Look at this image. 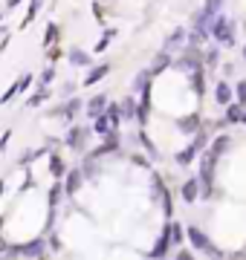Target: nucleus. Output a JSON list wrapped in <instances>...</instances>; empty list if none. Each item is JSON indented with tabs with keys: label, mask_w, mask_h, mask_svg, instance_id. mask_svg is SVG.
I'll list each match as a JSON object with an SVG mask.
<instances>
[{
	"label": "nucleus",
	"mask_w": 246,
	"mask_h": 260,
	"mask_svg": "<svg viewBox=\"0 0 246 260\" xmlns=\"http://www.w3.org/2000/svg\"><path fill=\"white\" fill-rule=\"evenodd\" d=\"M226 124H240L243 121V104H237V102H232V104H226Z\"/></svg>",
	"instance_id": "nucleus-16"
},
{
	"label": "nucleus",
	"mask_w": 246,
	"mask_h": 260,
	"mask_svg": "<svg viewBox=\"0 0 246 260\" xmlns=\"http://www.w3.org/2000/svg\"><path fill=\"white\" fill-rule=\"evenodd\" d=\"M41 6H44V0H32V3H29V9H26V15H23V23H20V26H29V23L35 20V15L41 12Z\"/></svg>",
	"instance_id": "nucleus-21"
},
{
	"label": "nucleus",
	"mask_w": 246,
	"mask_h": 260,
	"mask_svg": "<svg viewBox=\"0 0 246 260\" xmlns=\"http://www.w3.org/2000/svg\"><path fill=\"white\" fill-rule=\"evenodd\" d=\"M0 197H3V179H0Z\"/></svg>",
	"instance_id": "nucleus-37"
},
{
	"label": "nucleus",
	"mask_w": 246,
	"mask_h": 260,
	"mask_svg": "<svg viewBox=\"0 0 246 260\" xmlns=\"http://www.w3.org/2000/svg\"><path fill=\"white\" fill-rule=\"evenodd\" d=\"M15 254H20V257H38L41 251H44V240H32L26 243V246H15Z\"/></svg>",
	"instance_id": "nucleus-12"
},
{
	"label": "nucleus",
	"mask_w": 246,
	"mask_h": 260,
	"mask_svg": "<svg viewBox=\"0 0 246 260\" xmlns=\"http://www.w3.org/2000/svg\"><path fill=\"white\" fill-rule=\"evenodd\" d=\"M197 153H200V150L194 148V145H189V148H182L180 153L174 156V162H177V165H180V168H189L191 162H194V156H197Z\"/></svg>",
	"instance_id": "nucleus-18"
},
{
	"label": "nucleus",
	"mask_w": 246,
	"mask_h": 260,
	"mask_svg": "<svg viewBox=\"0 0 246 260\" xmlns=\"http://www.w3.org/2000/svg\"><path fill=\"white\" fill-rule=\"evenodd\" d=\"M240 55H243V61H246V44H243V47H240Z\"/></svg>",
	"instance_id": "nucleus-36"
},
{
	"label": "nucleus",
	"mask_w": 246,
	"mask_h": 260,
	"mask_svg": "<svg viewBox=\"0 0 246 260\" xmlns=\"http://www.w3.org/2000/svg\"><path fill=\"white\" fill-rule=\"evenodd\" d=\"M220 70H223V75H226V78H229V75H232V73H235V67H232V64H223V67H220Z\"/></svg>",
	"instance_id": "nucleus-35"
},
{
	"label": "nucleus",
	"mask_w": 246,
	"mask_h": 260,
	"mask_svg": "<svg viewBox=\"0 0 246 260\" xmlns=\"http://www.w3.org/2000/svg\"><path fill=\"white\" fill-rule=\"evenodd\" d=\"M186 38H189V26H174L165 35V41H162V49L165 52H180L186 47Z\"/></svg>",
	"instance_id": "nucleus-3"
},
{
	"label": "nucleus",
	"mask_w": 246,
	"mask_h": 260,
	"mask_svg": "<svg viewBox=\"0 0 246 260\" xmlns=\"http://www.w3.org/2000/svg\"><path fill=\"white\" fill-rule=\"evenodd\" d=\"M116 35V29H107V32H104V38L102 41H99V44H96V52H104V49H107V44H110V38Z\"/></svg>",
	"instance_id": "nucleus-30"
},
{
	"label": "nucleus",
	"mask_w": 246,
	"mask_h": 260,
	"mask_svg": "<svg viewBox=\"0 0 246 260\" xmlns=\"http://www.w3.org/2000/svg\"><path fill=\"white\" fill-rule=\"evenodd\" d=\"M81 179H84V177H81V171H78V168H76V171H67V179H64V194H70V197L76 194L78 188H81Z\"/></svg>",
	"instance_id": "nucleus-14"
},
{
	"label": "nucleus",
	"mask_w": 246,
	"mask_h": 260,
	"mask_svg": "<svg viewBox=\"0 0 246 260\" xmlns=\"http://www.w3.org/2000/svg\"><path fill=\"white\" fill-rule=\"evenodd\" d=\"M218 67H220V47H211V41H208L206 47H203V70L211 73Z\"/></svg>",
	"instance_id": "nucleus-5"
},
{
	"label": "nucleus",
	"mask_w": 246,
	"mask_h": 260,
	"mask_svg": "<svg viewBox=\"0 0 246 260\" xmlns=\"http://www.w3.org/2000/svg\"><path fill=\"white\" fill-rule=\"evenodd\" d=\"M171 67H174V58H171V52L160 49V52H157V58H153V64H151V70H148V73H151V78H153V75H162L165 70H171Z\"/></svg>",
	"instance_id": "nucleus-6"
},
{
	"label": "nucleus",
	"mask_w": 246,
	"mask_h": 260,
	"mask_svg": "<svg viewBox=\"0 0 246 260\" xmlns=\"http://www.w3.org/2000/svg\"><path fill=\"white\" fill-rule=\"evenodd\" d=\"M168 240L171 243H182L186 240V229L180 223H168Z\"/></svg>",
	"instance_id": "nucleus-22"
},
{
	"label": "nucleus",
	"mask_w": 246,
	"mask_h": 260,
	"mask_svg": "<svg viewBox=\"0 0 246 260\" xmlns=\"http://www.w3.org/2000/svg\"><path fill=\"white\" fill-rule=\"evenodd\" d=\"M52 78H55V73H52V67H49V70H44V73H41V87H47V84L52 81Z\"/></svg>",
	"instance_id": "nucleus-32"
},
{
	"label": "nucleus",
	"mask_w": 246,
	"mask_h": 260,
	"mask_svg": "<svg viewBox=\"0 0 246 260\" xmlns=\"http://www.w3.org/2000/svg\"><path fill=\"white\" fill-rule=\"evenodd\" d=\"M78 171H81V177H87V179L96 177V156H87V159H84V165L78 168Z\"/></svg>",
	"instance_id": "nucleus-27"
},
{
	"label": "nucleus",
	"mask_w": 246,
	"mask_h": 260,
	"mask_svg": "<svg viewBox=\"0 0 246 260\" xmlns=\"http://www.w3.org/2000/svg\"><path fill=\"white\" fill-rule=\"evenodd\" d=\"M180 197L186 200V203H194V200L200 197V182L197 179H186V182L180 185Z\"/></svg>",
	"instance_id": "nucleus-13"
},
{
	"label": "nucleus",
	"mask_w": 246,
	"mask_h": 260,
	"mask_svg": "<svg viewBox=\"0 0 246 260\" xmlns=\"http://www.w3.org/2000/svg\"><path fill=\"white\" fill-rule=\"evenodd\" d=\"M110 127H113V124H110V119H107V113H102V116H96V119H93V130H96V133H110Z\"/></svg>",
	"instance_id": "nucleus-23"
},
{
	"label": "nucleus",
	"mask_w": 246,
	"mask_h": 260,
	"mask_svg": "<svg viewBox=\"0 0 246 260\" xmlns=\"http://www.w3.org/2000/svg\"><path fill=\"white\" fill-rule=\"evenodd\" d=\"M104 107H107V95H104V93H96L93 99L87 102V119L93 121L96 116H102V113H104Z\"/></svg>",
	"instance_id": "nucleus-9"
},
{
	"label": "nucleus",
	"mask_w": 246,
	"mask_h": 260,
	"mask_svg": "<svg viewBox=\"0 0 246 260\" xmlns=\"http://www.w3.org/2000/svg\"><path fill=\"white\" fill-rule=\"evenodd\" d=\"M189 84H191V90H194L197 95H203V93H206V70H203V67L191 70V73H189Z\"/></svg>",
	"instance_id": "nucleus-11"
},
{
	"label": "nucleus",
	"mask_w": 246,
	"mask_h": 260,
	"mask_svg": "<svg viewBox=\"0 0 246 260\" xmlns=\"http://www.w3.org/2000/svg\"><path fill=\"white\" fill-rule=\"evenodd\" d=\"M214 102L223 104V107L235 102V90H232V84H229L226 78H220V81L214 84Z\"/></svg>",
	"instance_id": "nucleus-4"
},
{
	"label": "nucleus",
	"mask_w": 246,
	"mask_h": 260,
	"mask_svg": "<svg viewBox=\"0 0 246 260\" xmlns=\"http://www.w3.org/2000/svg\"><path fill=\"white\" fill-rule=\"evenodd\" d=\"M235 102L237 104H246V78L235 84Z\"/></svg>",
	"instance_id": "nucleus-29"
},
{
	"label": "nucleus",
	"mask_w": 246,
	"mask_h": 260,
	"mask_svg": "<svg viewBox=\"0 0 246 260\" xmlns=\"http://www.w3.org/2000/svg\"><path fill=\"white\" fill-rule=\"evenodd\" d=\"M58 200H61V188H52V191H49V205H58Z\"/></svg>",
	"instance_id": "nucleus-33"
},
{
	"label": "nucleus",
	"mask_w": 246,
	"mask_h": 260,
	"mask_svg": "<svg viewBox=\"0 0 246 260\" xmlns=\"http://www.w3.org/2000/svg\"><path fill=\"white\" fill-rule=\"evenodd\" d=\"M174 260H197V257H194L191 251H186V249H182V251H180V254H177V257H174Z\"/></svg>",
	"instance_id": "nucleus-34"
},
{
	"label": "nucleus",
	"mask_w": 246,
	"mask_h": 260,
	"mask_svg": "<svg viewBox=\"0 0 246 260\" xmlns=\"http://www.w3.org/2000/svg\"><path fill=\"white\" fill-rule=\"evenodd\" d=\"M55 41H58V26H55V23H49L47 32H44V44H47V47H52Z\"/></svg>",
	"instance_id": "nucleus-28"
},
{
	"label": "nucleus",
	"mask_w": 246,
	"mask_h": 260,
	"mask_svg": "<svg viewBox=\"0 0 246 260\" xmlns=\"http://www.w3.org/2000/svg\"><path fill=\"white\" fill-rule=\"evenodd\" d=\"M208 41H214L218 47H235L237 41V20L229 15H214L208 23Z\"/></svg>",
	"instance_id": "nucleus-1"
},
{
	"label": "nucleus",
	"mask_w": 246,
	"mask_h": 260,
	"mask_svg": "<svg viewBox=\"0 0 246 260\" xmlns=\"http://www.w3.org/2000/svg\"><path fill=\"white\" fill-rule=\"evenodd\" d=\"M229 145H232V136H218L214 145H211V153L220 156V153H226V150H229Z\"/></svg>",
	"instance_id": "nucleus-24"
},
{
	"label": "nucleus",
	"mask_w": 246,
	"mask_h": 260,
	"mask_svg": "<svg viewBox=\"0 0 246 260\" xmlns=\"http://www.w3.org/2000/svg\"><path fill=\"white\" fill-rule=\"evenodd\" d=\"M84 136H87V130L78 127V124H73V127H70V133H67L64 145L70 150H81V148H84Z\"/></svg>",
	"instance_id": "nucleus-7"
},
{
	"label": "nucleus",
	"mask_w": 246,
	"mask_h": 260,
	"mask_svg": "<svg viewBox=\"0 0 246 260\" xmlns=\"http://www.w3.org/2000/svg\"><path fill=\"white\" fill-rule=\"evenodd\" d=\"M81 107H84V102H81V99H76V95H73V99H67L64 104H61V107H58V116H64V119H76L78 113H81Z\"/></svg>",
	"instance_id": "nucleus-8"
},
{
	"label": "nucleus",
	"mask_w": 246,
	"mask_h": 260,
	"mask_svg": "<svg viewBox=\"0 0 246 260\" xmlns=\"http://www.w3.org/2000/svg\"><path fill=\"white\" fill-rule=\"evenodd\" d=\"M186 237H189L191 249H197V251H206L208 257L220 260V251L214 249V246H211V240H208V234L203 232V229H197V225H189V229H186Z\"/></svg>",
	"instance_id": "nucleus-2"
},
{
	"label": "nucleus",
	"mask_w": 246,
	"mask_h": 260,
	"mask_svg": "<svg viewBox=\"0 0 246 260\" xmlns=\"http://www.w3.org/2000/svg\"><path fill=\"white\" fill-rule=\"evenodd\" d=\"M107 73H110V64H99L96 70H90V73H87L84 84H87V87H93V84H96V81H102Z\"/></svg>",
	"instance_id": "nucleus-19"
},
{
	"label": "nucleus",
	"mask_w": 246,
	"mask_h": 260,
	"mask_svg": "<svg viewBox=\"0 0 246 260\" xmlns=\"http://www.w3.org/2000/svg\"><path fill=\"white\" fill-rule=\"evenodd\" d=\"M177 127H180L182 133H197V130L203 127V121H200L197 113H189V116H180V119H177Z\"/></svg>",
	"instance_id": "nucleus-10"
},
{
	"label": "nucleus",
	"mask_w": 246,
	"mask_h": 260,
	"mask_svg": "<svg viewBox=\"0 0 246 260\" xmlns=\"http://www.w3.org/2000/svg\"><path fill=\"white\" fill-rule=\"evenodd\" d=\"M104 113H107V119H110V124H113V127H119V124H122V107H119V104H110V102H107Z\"/></svg>",
	"instance_id": "nucleus-20"
},
{
	"label": "nucleus",
	"mask_w": 246,
	"mask_h": 260,
	"mask_svg": "<svg viewBox=\"0 0 246 260\" xmlns=\"http://www.w3.org/2000/svg\"><path fill=\"white\" fill-rule=\"evenodd\" d=\"M67 58H70V64L73 67H90V55H87L81 47H73L70 52H67Z\"/></svg>",
	"instance_id": "nucleus-17"
},
{
	"label": "nucleus",
	"mask_w": 246,
	"mask_h": 260,
	"mask_svg": "<svg viewBox=\"0 0 246 260\" xmlns=\"http://www.w3.org/2000/svg\"><path fill=\"white\" fill-rule=\"evenodd\" d=\"M122 121H128V119H136V104H133V99H125L122 104Z\"/></svg>",
	"instance_id": "nucleus-25"
},
{
	"label": "nucleus",
	"mask_w": 246,
	"mask_h": 260,
	"mask_svg": "<svg viewBox=\"0 0 246 260\" xmlns=\"http://www.w3.org/2000/svg\"><path fill=\"white\" fill-rule=\"evenodd\" d=\"M168 249H171V240H168V225H165V232L160 234V240H157V246H153L151 257L153 260H162L165 254H168Z\"/></svg>",
	"instance_id": "nucleus-15"
},
{
	"label": "nucleus",
	"mask_w": 246,
	"mask_h": 260,
	"mask_svg": "<svg viewBox=\"0 0 246 260\" xmlns=\"http://www.w3.org/2000/svg\"><path fill=\"white\" fill-rule=\"evenodd\" d=\"M52 174H55V177H64L67 174V168H64V162H61V159H52Z\"/></svg>",
	"instance_id": "nucleus-31"
},
{
	"label": "nucleus",
	"mask_w": 246,
	"mask_h": 260,
	"mask_svg": "<svg viewBox=\"0 0 246 260\" xmlns=\"http://www.w3.org/2000/svg\"><path fill=\"white\" fill-rule=\"evenodd\" d=\"M47 99H49V90H47V87H41L38 93H35V95H32V99L26 102V107H41V104L47 102Z\"/></svg>",
	"instance_id": "nucleus-26"
}]
</instances>
